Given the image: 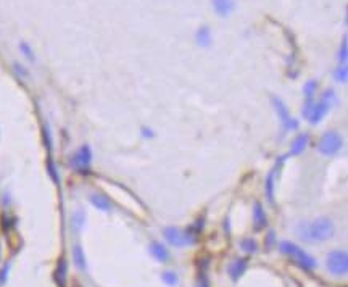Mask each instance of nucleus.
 Returning <instances> with one entry per match:
<instances>
[{"label":"nucleus","instance_id":"1","mask_svg":"<svg viewBox=\"0 0 348 287\" xmlns=\"http://www.w3.org/2000/svg\"><path fill=\"white\" fill-rule=\"evenodd\" d=\"M298 237L305 242H326L336 234V226L329 218H316L313 223L302 221L297 226Z\"/></svg>","mask_w":348,"mask_h":287},{"label":"nucleus","instance_id":"2","mask_svg":"<svg viewBox=\"0 0 348 287\" xmlns=\"http://www.w3.org/2000/svg\"><path fill=\"white\" fill-rule=\"evenodd\" d=\"M279 249H281L282 254L293 258V262L298 263L306 271H313L318 266V262L315 260V257H311L308 252H305L302 247H298L297 244H293L290 241H282L281 245H279Z\"/></svg>","mask_w":348,"mask_h":287},{"label":"nucleus","instance_id":"3","mask_svg":"<svg viewBox=\"0 0 348 287\" xmlns=\"http://www.w3.org/2000/svg\"><path fill=\"white\" fill-rule=\"evenodd\" d=\"M163 234H165V239L168 241V244L173 245V247H177V249H182V247H186V245H192L197 241V236H194L189 229L182 231V229L174 228V226L165 228Z\"/></svg>","mask_w":348,"mask_h":287},{"label":"nucleus","instance_id":"4","mask_svg":"<svg viewBox=\"0 0 348 287\" xmlns=\"http://www.w3.org/2000/svg\"><path fill=\"white\" fill-rule=\"evenodd\" d=\"M344 145V139L337 131H327L323 134V138L319 139L318 150L324 156H332L339 153V150Z\"/></svg>","mask_w":348,"mask_h":287},{"label":"nucleus","instance_id":"5","mask_svg":"<svg viewBox=\"0 0 348 287\" xmlns=\"http://www.w3.org/2000/svg\"><path fill=\"white\" fill-rule=\"evenodd\" d=\"M327 270L334 276H345L348 271V255L347 250H332L326 260Z\"/></svg>","mask_w":348,"mask_h":287},{"label":"nucleus","instance_id":"6","mask_svg":"<svg viewBox=\"0 0 348 287\" xmlns=\"http://www.w3.org/2000/svg\"><path fill=\"white\" fill-rule=\"evenodd\" d=\"M91 163H92V152H91V147L89 145H83L81 148H78V152L73 155L71 158V166L76 169V171H89L91 168Z\"/></svg>","mask_w":348,"mask_h":287},{"label":"nucleus","instance_id":"7","mask_svg":"<svg viewBox=\"0 0 348 287\" xmlns=\"http://www.w3.org/2000/svg\"><path fill=\"white\" fill-rule=\"evenodd\" d=\"M272 105H274L276 113L279 116V120H281L282 128L285 129V131H289V129H290V131H292V129H297L298 123L290 116L287 107H285V104H284L281 99H279V97H272Z\"/></svg>","mask_w":348,"mask_h":287},{"label":"nucleus","instance_id":"8","mask_svg":"<svg viewBox=\"0 0 348 287\" xmlns=\"http://www.w3.org/2000/svg\"><path fill=\"white\" fill-rule=\"evenodd\" d=\"M329 108H331V104L326 100H321V102H318V104L313 105L311 113L308 116L311 125H318V123L323 121V118L327 115V112H329Z\"/></svg>","mask_w":348,"mask_h":287},{"label":"nucleus","instance_id":"9","mask_svg":"<svg viewBox=\"0 0 348 287\" xmlns=\"http://www.w3.org/2000/svg\"><path fill=\"white\" fill-rule=\"evenodd\" d=\"M211 5H213V10L216 11V15L221 18L231 16V13L235 10L234 0H211Z\"/></svg>","mask_w":348,"mask_h":287},{"label":"nucleus","instance_id":"10","mask_svg":"<svg viewBox=\"0 0 348 287\" xmlns=\"http://www.w3.org/2000/svg\"><path fill=\"white\" fill-rule=\"evenodd\" d=\"M148 250H150V254H152V257L156 260V262H160V263L169 262V250L161 242H156V241L150 242Z\"/></svg>","mask_w":348,"mask_h":287},{"label":"nucleus","instance_id":"11","mask_svg":"<svg viewBox=\"0 0 348 287\" xmlns=\"http://www.w3.org/2000/svg\"><path fill=\"white\" fill-rule=\"evenodd\" d=\"M245 271H247V260H245V258L234 260V262H232L229 265V268H228V273H229L232 281H237V279L240 278Z\"/></svg>","mask_w":348,"mask_h":287},{"label":"nucleus","instance_id":"12","mask_svg":"<svg viewBox=\"0 0 348 287\" xmlns=\"http://www.w3.org/2000/svg\"><path fill=\"white\" fill-rule=\"evenodd\" d=\"M195 40L200 47H210L213 44V36H211V29L210 26H200L195 32Z\"/></svg>","mask_w":348,"mask_h":287},{"label":"nucleus","instance_id":"13","mask_svg":"<svg viewBox=\"0 0 348 287\" xmlns=\"http://www.w3.org/2000/svg\"><path fill=\"white\" fill-rule=\"evenodd\" d=\"M308 141H310V136L308 134H300L298 138L292 142L290 150H289V156H295V155L302 153L303 150L306 148V145H308Z\"/></svg>","mask_w":348,"mask_h":287},{"label":"nucleus","instance_id":"14","mask_svg":"<svg viewBox=\"0 0 348 287\" xmlns=\"http://www.w3.org/2000/svg\"><path fill=\"white\" fill-rule=\"evenodd\" d=\"M89 200H91V203L94 205L95 208H99L102 211H110L112 210V202L110 199H108L107 195L104 194H91V197H89Z\"/></svg>","mask_w":348,"mask_h":287},{"label":"nucleus","instance_id":"15","mask_svg":"<svg viewBox=\"0 0 348 287\" xmlns=\"http://www.w3.org/2000/svg\"><path fill=\"white\" fill-rule=\"evenodd\" d=\"M253 221H255V228L256 229H261V228L266 226V224H268V216H266L264 208H263V205L260 202H256L255 207H253Z\"/></svg>","mask_w":348,"mask_h":287},{"label":"nucleus","instance_id":"16","mask_svg":"<svg viewBox=\"0 0 348 287\" xmlns=\"http://www.w3.org/2000/svg\"><path fill=\"white\" fill-rule=\"evenodd\" d=\"M73 260H74V265L79 271H87V262H86V255H84V250L81 247L79 244H76L73 247Z\"/></svg>","mask_w":348,"mask_h":287},{"label":"nucleus","instance_id":"17","mask_svg":"<svg viewBox=\"0 0 348 287\" xmlns=\"http://www.w3.org/2000/svg\"><path fill=\"white\" fill-rule=\"evenodd\" d=\"M66 278H68V263H66L65 258H60V262L57 265V270H55V283L60 287H65Z\"/></svg>","mask_w":348,"mask_h":287},{"label":"nucleus","instance_id":"18","mask_svg":"<svg viewBox=\"0 0 348 287\" xmlns=\"http://www.w3.org/2000/svg\"><path fill=\"white\" fill-rule=\"evenodd\" d=\"M274 176H276V168L268 174V179H266V195H268L269 202H274Z\"/></svg>","mask_w":348,"mask_h":287},{"label":"nucleus","instance_id":"19","mask_svg":"<svg viewBox=\"0 0 348 287\" xmlns=\"http://www.w3.org/2000/svg\"><path fill=\"white\" fill-rule=\"evenodd\" d=\"M161 281L165 283L166 286H169V287H174V286L179 284V278H177V275L174 271H165L161 275Z\"/></svg>","mask_w":348,"mask_h":287},{"label":"nucleus","instance_id":"20","mask_svg":"<svg viewBox=\"0 0 348 287\" xmlns=\"http://www.w3.org/2000/svg\"><path fill=\"white\" fill-rule=\"evenodd\" d=\"M240 245H242V250L247 252V254H255V252L258 250V244H256L255 239H251V237L243 239Z\"/></svg>","mask_w":348,"mask_h":287},{"label":"nucleus","instance_id":"21","mask_svg":"<svg viewBox=\"0 0 348 287\" xmlns=\"http://www.w3.org/2000/svg\"><path fill=\"white\" fill-rule=\"evenodd\" d=\"M316 89H318V81H316V79H310V81H306L305 86H303V94L306 95V99H311L313 95H315Z\"/></svg>","mask_w":348,"mask_h":287},{"label":"nucleus","instance_id":"22","mask_svg":"<svg viewBox=\"0 0 348 287\" xmlns=\"http://www.w3.org/2000/svg\"><path fill=\"white\" fill-rule=\"evenodd\" d=\"M47 171H49V176L52 177V181L55 184H60V176H58V169H57V165L55 161H53L52 158L47 160Z\"/></svg>","mask_w":348,"mask_h":287},{"label":"nucleus","instance_id":"23","mask_svg":"<svg viewBox=\"0 0 348 287\" xmlns=\"http://www.w3.org/2000/svg\"><path fill=\"white\" fill-rule=\"evenodd\" d=\"M347 76H348L347 65H339L336 68V71H334V78H336V81H339V83H345Z\"/></svg>","mask_w":348,"mask_h":287},{"label":"nucleus","instance_id":"24","mask_svg":"<svg viewBox=\"0 0 348 287\" xmlns=\"http://www.w3.org/2000/svg\"><path fill=\"white\" fill-rule=\"evenodd\" d=\"M84 220H86V213L83 210H78L76 213L73 215V224L76 229H81L84 226Z\"/></svg>","mask_w":348,"mask_h":287},{"label":"nucleus","instance_id":"25","mask_svg":"<svg viewBox=\"0 0 348 287\" xmlns=\"http://www.w3.org/2000/svg\"><path fill=\"white\" fill-rule=\"evenodd\" d=\"M42 138H44V144L49 152H52V134H50V128L49 125H44V129H42Z\"/></svg>","mask_w":348,"mask_h":287},{"label":"nucleus","instance_id":"26","mask_svg":"<svg viewBox=\"0 0 348 287\" xmlns=\"http://www.w3.org/2000/svg\"><path fill=\"white\" fill-rule=\"evenodd\" d=\"M347 52H348V44H347V36L344 37L342 44H340V52H339V61L340 65L347 63Z\"/></svg>","mask_w":348,"mask_h":287},{"label":"nucleus","instance_id":"27","mask_svg":"<svg viewBox=\"0 0 348 287\" xmlns=\"http://www.w3.org/2000/svg\"><path fill=\"white\" fill-rule=\"evenodd\" d=\"M19 50L23 52V55H24L26 58H28V60H31V61L36 60V57H34V52H32V49L29 47V44L21 42V44H19Z\"/></svg>","mask_w":348,"mask_h":287},{"label":"nucleus","instance_id":"28","mask_svg":"<svg viewBox=\"0 0 348 287\" xmlns=\"http://www.w3.org/2000/svg\"><path fill=\"white\" fill-rule=\"evenodd\" d=\"M13 70H15V73L18 74L19 78H26V76H28V71L24 70L23 65H19V63H13Z\"/></svg>","mask_w":348,"mask_h":287},{"label":"nucleus","instance_id":"29","mask_svg":"<svg viewBox=\"0 0 348 287\" xmlns=\"http://www.w3.org/2000/svg\"><path fill=\"white\" fill-rule=\"evenodd\" d=\"M313 105H315V104H313V100H311V99H306V104H305L303 110H302V113H303V116H305V118H308V116H310Z\"/></svg>","mask_w":348,"mask_h":287},{"label":"nucleus","instance_id":"30","mask_svg":"<svg viewBox=\"0 0 348 287\" xmlns=\"http://www.w3.org/2000/svg\"><path fill=\"white\" fill-rule=\"evenodd\" d=\"M8 268H10V265H6L3 271H2V275H0V283H3L5 281V278H6V273H8Z\"/></svg>","mask_w":348,"mask_h":287},{"label":"nucleus","instance_id":"31","mask_svg":"<svg viewBox=\"0 0 348 287\" xmlns=\"http://www.w3.org/2000/svg\"><path fill=\"white\" fill-rule=\"evenodd\" d=\"M287 284L292 286V287H302L298 281H295V279H292V278H287Z\"/></svg>","mask_w":348,"mask_h":287},{"label":"nucleus","instance_id":"32","mask_svg":"<svg viewBox=\"0 0 348 287\" xmlns=\"http://www.w3.org/2000/svg\"><path fill=\"white\" fill-rule=\"evenodd\" d=\"M199 287H210V286H208V281H207V278H202V281H200Z\"/></svg>","mask_w":348,"mask_h":287},{"label":"nucleus","instance_id":"33","mask_svg":"<svg viewBox=\"0 0 348 287\" xmlns=\"http://www.w3.org/2000/svg\"><path fill=\"white\" fill-rule=\"evenodd\" d=\"M142 131H144V136H145V138H147V136H148V138H152V136H153V133L150 131V129H147V128H144V129H142Z\"/></svg>","mask_w":348,"mask_h":287},{"label":"nucleus","instance_id":"34","mask_svg":"<svg viewBox=\"0 0 348 287\" xmlns=\"http://www.w3.org/2000/svg\"><path fill=\"white\" fill-rule=\"evenodd\" d=\"M0 257H2V247H0Z\"/></svg>","mask_w":348,"mask_h":287}]
</instances>
